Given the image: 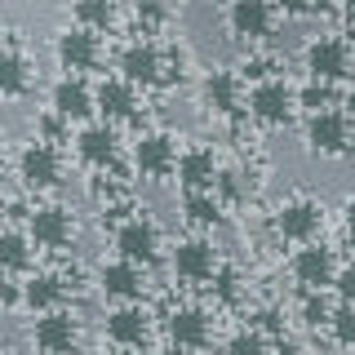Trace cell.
Returning <instances> with one entry per match:
<instances>
[{"label": "cell", "mask_w": 355, "mask_h": 355, "mask_svg": "<svg viewBox=\"0 0 355 355\" xmlns=\"http://www.w3.org/2000/svg\"><path fill=\"white\" fill-rule=\"evenodd\" d=\"M31 338H36V347L44 355H71L76 347H80V324H76L71 311L53 306V311H44V315H36Z\"/></svg>", "instance_id": "5"}, {"label": "cell", "mask_w": 355, "mask_h": 355, "mask_svg": "<svg viewBox=\"0 0 355 355\" xmlns=\"http://www.w3.org/2000/svg\"><path fill=\"white\" fill-rule=\"evenodd\" d=\"M178 182H182V191H214L218 182V155L209 147H187L178 155Z\"/></svg>", "instance_id": "16"}, {"label": "cell", "mask_w": 355, "mask_h": 355, "mask_svg": "<svg viewBox=\"0 0 355 355\" xmlns=\"http://www.w3.org/2000/svg\"><path fill=\"white\" fill-rule=\"evenodd\" d=\"M227 27H231V36H240V40H262L266 31L275 27L271 0H231Z\"/></svg>", "instance_id": "13"}, {"label": "cell", "mask_w": 355, "mask_h": 355, "mask_svg": "<svg viewBox=\"0 0 355 355\" xmlns=\"http://www.w3.org/2000/svg\"><path fill=\"white\" fill-rule=\"evenodd\" d=\"M218 191L227 200H244V196L258 191V173H253V169H227V173H222L218 169Z\"/></svg>", "instance_id": "28"}, {"label": "cell", "mask_w": 355, "mask_h": 355, "mask_svg": "<svg viewBox=\"0 0 355 355\" xmlns=\"http://www.w3.org/2000/svg\"><path fill=\"white\" fill-rule=\"evenodd\" d=\"M116 22V0H76V27L107 31Z\"/></svg>", "instance_id": "26"}, {"label": "cell", "mask_w": 355, "mask_h": 355, "mask_svg": "<svg viewBox=\"0 0 355 355\" xmlns=\"http://www.w3.org/2000/svg\"><path fill=\"white\" fill-rule=\"evenodd\" d=\"M49 107L58 120H85L89 111H94V89H89L80 76H62V80H53L49 89Z\"/></svg>", "instance_id": "15"}, {"label": "cell", "mask_w": 355, "mask_h": 355, "mask_svg": "<svg viewBox=\"0 0 355 355\" xmlns=\"http://www.w3.org/2000/svg\"><path fill=\"white\" fill-rule=\"evenodd\" d=\"M18 178L31 187V191H49V187H58V178H62V155L53 142H27V147L18 151Z\"/></svg>", "instance_id": "3"}, {"label": "cell", "mask_w": 355, "mask_h": 355, "mask_svg": "<svg viewBox=\"0 0 355 355\" xmlns=\"http://www.w3.org/2000/svg\"><path fill=\"white\" fill-rule=\"evenodd\" d=\"M71 236H76V222L62 205L31 209V218H27V240L31 244H40V249H62V244H71Z\"/></svg>", "instance_id": "10"}, {"label": "cell", "mask_w": 355, "mask_h": 355, "mask_svg": "<svg viewBox=\"0 0 355 355\" xmlns=\"http://www.w3.org/2000/svg\"><path fill=\"white\" fill-rule=\"evenodd\" d=\"M329 103H333V89L324 80H306L302 89H293V107H306L311 116H315V111H329Z\"/></svg>", "instance_id": "30"}, {"label": "cell", "mask_w": 355, "mask_h": 355, "mask_svg": "<svg viewBox=\"0 0 355 355\" xmlns=\"http://www.w3.org/2000/svg\"><path fill=\"white\" fill-rule=\"evenodd\" d=\"M103 355H133V351H125V347H111V351H103Z\"/></svg>", "instance_id": "40"}, {"label": "cell", "mask_w": 355, "mask_h": 355, "mask_svg": "<svg viewBox=\"0 0 355 355\" xmlns=\"http://www.w3.org/2000/svg\"><path fill=\"white\" fill-rule=\"evenodd\" d=\"M116 125H107V120H94V125H85L76 133V155H80L85 164H111L116 160Z\"/></svg>", "instance_id": "20"}, {"label": "cell", "mask_w": 355, "mask_h": 355, "mask_svg": "<svg viewBox=\"0 0 355 355\" xmlns=\"http://www.w3.org/2000/svg\"><path fill=\"white\" fill-rule=\"evenodd\" d=\"M182 209H187V218H191L196 227H214V222L222 218V205L214 200V191H187Z\"/></svg>", "instance_id": "27"}, {"label": "cell", "mask_w": 355, "mask_h": 355, "mask_svg": "<svg viewBox=\"0 0 355 355\" xmlns=\"http://www.w3.org/2000/svg\"><path fill=\"white\" fill-rule=\"evenodd\" d=\"M329 329H333V342L355 347V306H338V311L329 315Z\"/></svg>", "instance_id": "31"}, {"label": "cell", "mask_w": 355, "mask_h": 355, "mask_svg": "<svg viewBox=\"0 0 355 355\" xmlns=\"http://www.w3.org/2000/svg\"><path fill=\"white\" fill-rule=\"evenodd\" d=\"M214 271H218V253H214V244L209 240H200V236H187V240H178V249H173V275L178 280H214Z\"/></svg>", "instance_id": "12"}, {"label": "cell", "mask_w": 355, "mask_h": 355, "mask_svg": "<svg viewBox=\"0 0 355 355\" xmlns=\"http://www.w3.org/2000/svg\"><path fill=\"white\" fill-rule=\"evenodd\" d=\"M333 288H338L342 306H355V262L338 266V275H333Z\"/></svg>", "instance_id": "32"}, {"label": "cell", "mask_w": 355, "mask_h": 355, "mask_svg": "<svg viewBox=\"0 0 355 355\" xmlns=\"http://www.w3.org/2000/svg\"><path fill=\"white\" fill-rule=\"evenodd\" d=\"M271 351L275 355H302V347H297L293 338H284V333H275V342H271Z\"/></svg>", "instance_id": "36"}, {"label": "cell", "mask_w": 355, "mask_h": 355, "mask_svg": "<svg viewBox=\"0 0 355 355\" xmlns=\"http://www.w3.org/2000/svg\"><path fill=\"white\" fill-rule=\"evenodd\" d=\"M133 164H138V173L147 178H164L178 164V147L169 133H142L138 142H133Z\"/></svg>", "instance_id": "14"}, {"label": "cell", "mask_w": 355, "mask_h": 355, "mask_svg": "<svg viewBox=\"0 0 355 355\" xmlns=\"http://www.w3.org/2000/svg\"><path fill=\"white\" fill-rule=\"evenodd\" d=\"M0 355H9V351H0Z\"/></svg>", "instance_id": "44"}, {"label": "cell", "mask_w": 355, "mask_h": 355, "mask_svg": "<svg viewBox=\"0 0 355 355\" xmlns=\"http://www.w3.org/2000/svg\"><path fill=\"white\" fill-rule=\"evenodd\" d=\"M342 5H347V14H351V18H355V0H342Z\"/></svg>", "instance_id": "42"}, {"label": "cell", "mask_w": 355, "mask_h": 355, "mask_svg": "<svg viewBox=\"0 0 355 355\" xmlns=\"http://www.w3.org/2000/svg\"><path fill=\"white\" fill-rule=\"evenodd\" d=\"M147 311H142L138 302H120L116 311L107 315V338L116 342V347H125V351H133V347H142L147 342Z\"/></svg>", "instance_id": "18"}, {"label": "cell", "mask_w": 355, "mask_h": 355, "mask_svg": "<svg viewBox=\"0 0 355 355\" xmlns=\"http://www.w3.org/2000/svg\"><path fill=\"white\" fill-rule=\"evenodd\" d=\"M200 98H205L209 111H218V116H231V111L240 107V76L227 71V67L209 71L205 85H200Z\"/></svg>", "instance_id": "22"}, {"label": "cell", "mask_w": 355, "mask_h": 355, "mask_svg": "<svg viewBox=\"0 0 355 355\" xmlns=\"http://www.w3.org/2000/svg\"><path fill=\"white\" fill-rule=\"evenodd\" d=\"M0 147H5V133H0Z\"/></svg>", "instance_id": "43"}, {"label": "cell", "mask_w": 355, "mask_h": 355, "mask_svg": "<svg viewBox=\"0 0 355 355\" xmlns=\"http://www.w3.org/2000/svg\"><path fill=\"white\" fill-rule=\"evenodd\" d=\"M164 329H169L173 347H187V351H196V347H205V342H209V315L200 306H178V311H169Z\"/></svg>", "instance_id": "21"}, {"label": "cell", "mask_w": 355, "mask_h": 355, "mask_svg": "<svg viewBox=\"0 0 355 355\" xmlns=\"http://www.w3.org/2000/svg\"><path fill=\"white\" fill-rule=\"evenodd\" d=\"M302 62H306L311 80H324V85L342 80V76L351 71V44L342 36H315V40H306Z\"/></svg>", "instance_id": "4"}, {"label": "cell", "mask_w": 355, "mask_h": 355, "mask_svg": "<svg viewBox=\"0 0 355 355\" xmlns=\"http://www.w3.org/2000/svg\"><path fill=\"white\" fill-rule=\"evenodd\" d=\"M98 288H103L107 297H116V302H133V297H142V266H133L125 258L116 262H103V271H98Z\"/></svg>", "instance_id": "19"}, {"label": "cell", "mask_w": 355, "mask_h": 355, "mask_svg": "<svg viewBox=\"0 0 355 355\" xmlns=\"http://www.w3.org/2000/svg\"><path fill=\"white\" fill-rule=\"evenodd\" d=\"M31 89V62L18 49H0V98H22Z\"/></svg>", "instance_id": "24"}, {"label": "cell", "mask_w": 355, "mask_h": 355, "mask_svg": "<svg viewBox=\"0 0 355 355\" xmlns=\"http://www.w3.org/2000/svg\"><path fill=\"white\" fill-rule=\"evenodd\" d=\"M62 293H67V284H62V275H53V271H40V275H31V280L22 284V302L31 311H40V315L58 306Z\"/></svg>", "instance_id": "23"}, {"label": "cell", "mask_w": 355, "mask_h": 355, "mask_svg": "<svg viewBox=\"0 0 355 355\" xmlns=\"http://www.w3.org/2000/svg\"><path fill=\"white\" fill-rule=\"evenodd\" d=\"M275 5H280L284 14H306V9H311V0H275Z\"/></svg>", "instance_id": "37"}, {"label": "cell", "mask_w": 355, "mask_h": 355, "mask_svg": "<svg viewBox=\"0 0 355 355\" xmlns=\"http://www.w3.org/2000/svg\"><path fill=\"white\" fill-rule=\"evenodd\" d=\"M306 147L320 155H342L351 147V120L342 111H315L306 120Z\"/></svg>", "instance_id": "11"}, {"label": "cell", "mask_w": 355, "mask_h": 355, "mask_svg": "<svg viewBox=\"0 0 355 355\" xmlns=\"http://www.w3.org/2000/svg\"><path fill=\"white\" fill-rule=\"evenodd\" d=\"M31 240L27 231H0V271H27Z\"/></svg>", "instance_id": "25"}, {"label": "cell", "mask_w": 355, "mask_h": 355, "mask_svg": "<svg viewBox=\"0 0 355 355\" xmlns=\"http://www.w3.org/2000/svg\"><path fill=\"white\" fill-rule=\"evenodd\" d=\"M249 111L262 125H284V120L293 116V89H288L280 76H262V80L249 89Z\"/></svg>", "instance_id": "7"}, {"label": "cell", "mask_w": 355, "mask_h": 355, "mask_svg": "<svg viewBox=\"0 0 355 355\" xmlns=\"http://www.w3.org/2000/svg\"><path fill=\"white\" fill-rule=\"evenodd\" d=\"M138 22H147V27H160V22H164V9L155 5V0H138Z\"/></svg>", "instance_id": "35"}, {"label": "cell", "mask_w": 355, "mask_h": 355, "mask_svg": "<svg viewBox=\"0 0 355 355\" xmlns=\"http://www.w3.org/2000/svg\"><path fill=\"white\" fill-rule=\"evenodd\" d=\"M214 275H218V297H227V302H231V297L240 293V275L231 271V266H222V271H214Z\"/></svg>", "instance_id": "34"}, {"label": "cell", "mask_w": 355, "mask_h": 355, "mask_svg": "<svg viewBox=\"0 0 355 355\" xmlns=\"http://www.w3.org/2000/svg\"><path fill=\"white\" fill-rule=\"evenodd\" d=\"M120 80H129L133 89L164 80V49L155 40H129L120 49Z\"/></svg>", "instance_id": "6"}, {"label": "cell", "mask_w": 355, "mask_h": 355, "mask_svg": "<svg viewBox=\"0 0 355 355\" xmlns=\"http://www.w3.org/2000/svg\"><path fill=\"white\" fill-rule=\"evenodd\" d=\"M320 227H324V209H320V200H311V196H288L284 205L275 209V231H280L284 240L311 244L320 236Z\"/></svg>", "instance_id": "2"}, {"label": "cell", "mask_w": 355, "mask_h": 355, "mask_svg": "<svg viewBox=\"0 0 355 355\" xmlns=\"http://www.w3.org/2000/svg\"><path fill=\"white\" fill-rule=\"evenodd\" d=\"M116 253L133 266H151L155 258H160V227H155L151 218L133 214L116 227Z\"/></svg>", "instance_id": "1"}, {"label": "cell", "mask_w": 355, "mask_h": 355, "mask_svg": "<svg viewBox=\"0 0 355 355\" xmlns=\"http://www.w3.org/2000/svg\"><path fill=\"white\" fill-rule=\"evenodd\" d=\"M288 271H293V280L306 288V293H320L324 284H333V275H338V262H333V249L324 244H302V249L293 253V262H288Z\"/></svg>", "instance_id": "9"}, {"label": "cell", "mask_w": 355, "mask_h": 355, "mask_svg": "<svg viewBox=\"0 0 355 355\" xmlns=\"http://www.w3.org/2000/svg\"><path fill=\"white\" fill-rule=\"evenodd\" d=\"M351 351H355V347H351Z\"/></svg>", "instance_id": "45"}, {"label": "cell", "mask_w": 355, "mask_h": 355, "mask_svg": "<svg viewBox=\"0 0 355 355\" xmlns=\"http://www.w3.org/2000/svg\"><path fill=\"white\" fill-rule=\"evenodd\" d=\"M227 355H271V342L258 329H236L227 338Z\"/></svg>", "instance_id": "29"}, {"label": "cell", "mask_w": 355, "mask_h": 355, "mask_svg": "<svg viewBox=\"0 0 355 355\" xmlns=\"http://www.w3.org/2000/svg\"><path fill=\"white\" fill-rule=\"evenodd\" d=\"M342 116H347V120H355V89L347 94V111H342Z\"/></svg>", "instance_id": "39"}, {"label": "cell", "mask_w": 355, "mask_h": 355, "mask_svg": "<svg viewBox=\"0 0 355 355\" xmlns=\"http://www.w3.org/2000/svg\"><path fill=\"white\" fill-rule=\"evenodd\" d=\"M342 214H347V231H351V236H355V196L347 200V209H342Z\"/></svg>", "instance_id": "38"}, {"label": "cell", "mask_w": 355, "mask_h": 355, "mask_svg": "<svg viewBox=\"0 0 355 355\" xmlns=\"http://www.w3.org/2000/svg\"><path fill=\"white\" fill-rule=\"evenodd\" d=\"M94 111H103L107 125H116V120H129L133 111H138V89L129 80H120V76H111L94 89Z\"/></svg>", "instance_id": "17"}, {"label": "cell", "mask_w": 355, "mask_h": 355, "mask_svg": "<svg viewBox=\"0 0 355 355\" xmlns=\"http://www.w3.org/2000/svg\"><path fill=\"white\" fill-rule=\"evenodd\" d=\"M347 44H355V18H351V31H347Z\"/></svg>", "instance_id": "41"}, {"label": "cell", "mask_w": 355, "mask_h": 355, "mask_svg": "<svg viewBox=\"0 0 355 355\" xmlns=\"http://www.w3.org/2000/svg\"><path fill=\"white\" fill-rule=\"evenodd\" d=\"M329 315H333V311H329L324 297L306 293V302H302V320H306V324H329Z\"/></svg>", "instance_id": "33"}, {"label": "cell", "mask_w": 355, "mask_h": 355, "mask_svg": "<svg viewBox=\"0 0 355 355\" xmlns=\"http://www.w3.org/2000/svg\"><path fill=\"white\" fill-rule=\"evenodd\" d=\"M53 53H58V62H62V71L67 76H80V71H94L98 62H103V44H98L94 31H85V27H67L58 31V40H53Z\"/></svg>", "instance_id": "8"}]
</instances>
